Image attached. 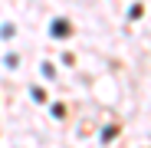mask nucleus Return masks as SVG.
Returning a JSON list of instances; mask_svg holds the SVG:
<instances>
[]
</instances>
